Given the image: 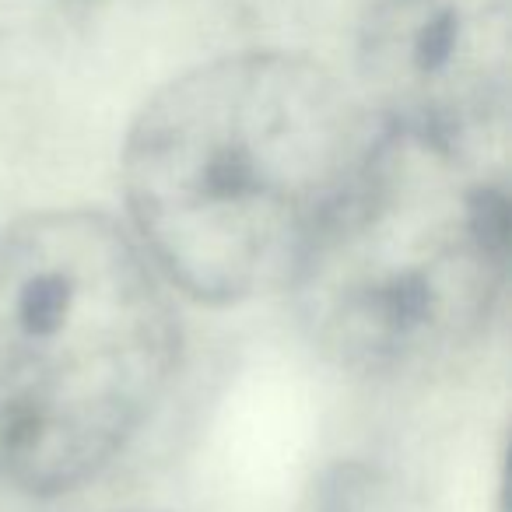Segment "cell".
Instances as JSON below:
<instances>
[{
  "label": "cell",
  "mask_w": 512,
  "mask_h": 512,
  "mask_svg": "<svg viewBox=\"0 0 512 512\" xmlns=\"http://www.w3.org/2000/svg\"><path fill=\"white\" fill-rule=\"evenodd\" d=\"M379 123L320 60L246 50L165 81L123 141L134 239L211 306L288 288L358 183Z\"/></svg>",
  "instance_id": "6da1fadb"
},
{
  "label": "cell",
  "mask_w": 512,
  "mask_h": 512,
  "mask_svg": "<svg viewBox=\"0 0 512 512\" xmlns=\"http://www.w3.org/2000/svg\"><path fill=\"white\" fill-rule=\"evenodd\" d=\"M179 313L109 214L57 207L0 235V488L64 495L151 421L179 369Z\"/></svg>",
  "instance_id": "7a4b0ae2"
},
{
  "label": "cell",
  "mask_w": 512,
  "mask_h": 512,
  "mask_svg": "<svg viewBox=\"0 0 512 512\" xmlns=\"http://www.w3.org/2000/svg\"><path fill=\"white\" fill-rule=\"evenodd\" d=\"M509 285V193L495 155L379 127L358 183L292 278L313 348L358 376L446 365Z\"/></svg>",
  "instance_id": "3957f363"
},
{
  "label": "cell",
  "mask_w": 512,
  "mask_h": 512,
  "mask_svg": "<svg viewBox=\"0 0 512 512\" xmlns=\"http://www.w3.org/2000/svg\"><path fill=\"white\" fill-rule=\"evenodd\" d=\"M358 78L383 130L498 155L512 113V0H372Z\"/></svg>",
  "instance_id": "277c9868"
},
{
  "label": "cell",
  "mask_w": 512,
  "mask_h": 512,
  "mask_svg": "<svg viewBox=\"0 0 512 512\" xmlns=\"http://www.w3.org/2000/svg\"><path fill=\"white\" fill-rule=\"evenodd\" d=\"M11 4H32V8H74V4H85V0H11Z\"/></svg>",
  "instance_id": "5b68a950"
}]
</instances>
